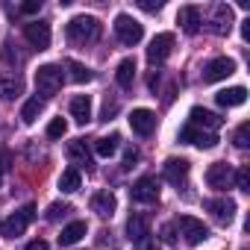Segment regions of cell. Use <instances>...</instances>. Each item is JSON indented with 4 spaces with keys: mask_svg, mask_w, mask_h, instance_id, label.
<instances>
[{
    "mask_svg": "<svg viewBox=\"0 0 250 250\" xmlns=\"http://www.w3.org/2000/svg\"><path fill=\"white\" fill-rule=\"evenodd\" d=\"M100 21L94 18V15H77V18H71L68 21V27H65V36H68V42L71 44H77V47H83V44H91V42H97L100 39Z\"/></svg>",
    "mask_w": 250,
    "mask_h": 250,
    "instance_id": "obj_1",
    "label": "cell"
},
{
    "mask_svg": "<svg viewBox=\"0 0 250 250\" xmlns=\"http://www.w3.org/2000/svg\"><path fill=\"white\" fill-rule=\"evenodd\" d=\"M62 83H65L62 65H42V68L36 71V88H39V94H44V97L59 94V91H62Z\"/></svg>",
    "mask_w": 250,
    "mask_h": 250,
    "instance_id": "obj_2",
    "label": "cell"
},
{
    "mask_svg": "<svg viewBox=\"0 0 250 250\" xmlns=\"http://www.w3.org/2000/svg\"><path fill=\"white\" fill-rule=\"evenodd\" d=\"M33 218H36V206H33V203L21 206L15 215H9L3 224H0V235H3V238H18V235H24V229L33 224Z\"/></svg>",
    "mask_w": 250,
    "mask_h": 250,
    "instance_id": "obj_3",
    "label": "cell"
},
{
    "mask_svg": "<svg viewBox=\"0 0 250 250\" xmlns=\"http://www.w3.org/2000/svg\"><path fill=\"white\" fill-rule=\"evenodd\" d=\"M115 36H118V42H121V44L133 47V44H139V42H142V36H145V27H142V24H139L133 15L121 12V15L115 18Z\"/></svg>",
    "mask_w": 250,
    "mask_h": 250,
    "instance_id": "obj_4",
    "label": "cell"
},
{
    "mask_svg": "<svg viewBox=\"0 0 250 250\" xmlns=\"http://www.w3.org/2000/svg\"><path fill=\"white\" fill-rule=\"evenodd\" d=\"M174 227L180 229V235H183L188 244H200V241L209 238V227H206L200 218H194V215H180Z\"/></svg>",
    "mask_w": 250,
    "mask_h": 250,
    "instance_id": "obj_5",
    "label": "cell"
},
{
    "mask_svg": "<svg viewBox=\"0 0 250 250\" xmlns=\"http://www.w3.org/2000/svg\"><path fill=\"white\" fill-rule=\"evenodd\" d=\"M130 197H133L136 203H156V200H159V183H156V177H153V174L139 177V180L133 183V188H130Z\"/></svg>",
    "mask_w": 250,
    "mask_h": 250,
    "instance_id": "obj_6",
    "label": "cell"
},
{
    "mask_svg": "<svg viewBox=\"0 0 250 250\" xmlns=\"http://www.w3.org/2000/svg\"><path fill=\"white\" fill-rule=\"evenodd\" d=\"M232 180H235V174H232V168H229L227 162H215V165L206 168V186H209V188L227 191V188L232 186Z\"/></svg>",
    "mask_w": 250,
    "mask_h": 250,
    "instance_id": "obj_7",
    "label": "cell"
},
{
    "mask_svg": "<svg viewBox=\"0 0 250 250\" xmlns=\"http://www.w3.org/2000/svg\"><path fill=\"white\" fill-rule=\"evenodd\" d=\"M188 124L197 127V130H206V133H218L224 127V118L215 115V112H209V109H203V106H194L191 115H188Z\"/></svg>",
    "mask_w": 250,
    "mask_h": 250,
    "instance_id": "obj_8",
    "label": "cell"
},
{
    "mask_svg": "<svg viewBox=\"0 0 250 250\" xmlns=\"http://www.w3.org/2000/svg\"><path fill=\"white\" fill-rule=\"evenodd\" d=\"M180 142L194 145L200 150H209V147L218 145V133H206V130H197V127H191V124H186V127L180 130Z\"/></svg>",
    "mask_w": 250,
    "mask_h": 250,
    "instance_id": "obj_9",
    "label": "cell"
},
{
    "mask_svg": "<svg viewBox=\"0 0 250 250\" xmlns=\"http://www.w3.org/2000/svg\"><path fill=\"white\" fill-rule=\"evenodd\" d=\"M24 39L36 50H47L50 47V24L47 21H30V24H24Z\"/></svg>",
    "mask_w": 250,
    "mask_h": 250,
    "instance_id": "obj_10",
    "label": "cell"
},
{
    "mask_svg": "<svg viewBox=\"0 0 250 250\" xmlns=\"http://www.w3.org/2000/svg\"><path fill=\"white\" fill-rule=\"evenodd\" d=\"M171 53H174V33H159V36H153V42H150V47H147V62L159 65V62H165Z\"/></svg>",
    "mask_w": 250,
    "mask_h": 250,
    "instance_id": "obj_11",
    "label": "cell"
},
{
    "mask_svg": "<svg viewBox=\"0 0 250 250\" xmlns=\"http://www.w3.org/2000/svg\"><path fill=\"white\" fill-rule=\"evenodd\" d=\"M229 74H235V62L229 56H218L212 62H206L203 68V83H218V80H227Z\"/></svg>",
    "mask_w": 250,
    "mask_h": 250,
    "instance_id": "obj_12",
    "label": "cell"
},
{
    "mask_svg": "<svg viewBox=\"0 0 250 250\" xmlns=\"http://www.w3.org/2000/svg\"><path fill=\"white\" fill-rule=\"evenodd\" d=\"M209 30L215 36H227L232 30V6L227 3H215L212 6V18H209Z\"/></svg>",
    "mask_w": 250,
    "mask_h": 250,
    "instance_id": "obj_13",
    "label": "cell"
},
{
    "mask_svg": "<svg viewBox=\"0 0 250 250\" xmlns=\"http://www.w3.org/2000/svg\"><path fill=\"white\" fill-rule=\"evenodd\" d=\"M150 235V215L147 212H133L127 218V238L130 241H142Z\"/></svg>",
    "mask_w": 250,
    "mask_h": 250,
    "instance_id": "obj_14",
    "label": "cell"
},
{
    "mask_svg": "<svg viewBox=\"0 0 250 250\" xmlns=\"http://www.w3.org/2000/svg\"><path fill=\"white\" fill-rule=\"evenodd\" d=\"M130 127H133L136 136H150V133L156 130V115H153L150 109H133Z\"/></svg>",
    "mask_w": 250,
    "mask_h": 250,
    "instance_id": "obj_15",
    "label": "cell"
},
{
    "mask_svg": "<svg viewBox=\"0 0 250 250\" xmlns=\"http://www.w3.org/2000/svg\"><path fill=\"white\" fill-rule=\"evenodd\" d=\"M206 209L212 212V218H215L218 224H229V221L235 218V200H232V197H215V200L206 203Z\"/></svg>",
    "mask_w": 250,
    "mask_h": 250,
    "instance_id": "obj_16",
    "label": "cell"
},
{
    "mask_svg": "<svg viewBox=\"0 0 250 250\" xmlns=\"http://www.w3.org/2000/svg\"><path fill=\"white\" fill-rule=\"evenodd\" d=\"M88 206H91V212H97L100 218H112L115 209H118V200H115L112 191H97V194H91Z\"/></svg>",
    "mask_w": 250,
    "mask_h": 250,
    "instance_id": "obj_17",
    "label": "cell"
},
{
    "mask_svg": "<svg viewBox=\"0 0 250 250\" xmlns=\"http://www.w3.org/2000/svg\"><path fill=\"white\" fill-rule=\"evenodd\" d=\"M177 24L183 27V33L194 36V33L200 30V24H203V18H200V9H197V6H183V9L177 12Z\"/></svg>",
    "mask_w": 250,
    "mask_h": 250,
    "instance_id": "obj_18",
    "label": "cell"
},
{
    "mask_svg": "<svg viewBox=\"0 0 250 250\" xmlns=\"http://www.w3.org/2000/svg\"><path fill=\"white\" fill-rule=\"evenodd\" d=\"M68 159L74 162L77 171H80V168L91 171V153H88V147H85V139H77V142L68 145Z\"/></svg>",
    "mask_w": 250,
    "mask_h": 250,
    "instance_id": "obj_19",
    "label": "cell"
},
{
    "mask_svg": "<svg viewBox=\"0 0 250 250\" xmlns=\"http://www.w3.org/2000/svg\"><path fill=\"white\" fill-rule=\"evenodd\" d=\"M186 177H188V159H168L165 162V180L171 183V186H183L186 183Z\"/></svg>",
    "mask_w": 250,
    "mask_h": 250,
    "instance_id": "obj_20",
    "label": "cell"
},
{
    "mask_svg": "<svg viewBox=\"0 0 250 250\" xmlns=\"http://www.w3.org/2000/svg\"><path fill=\"white\" fill-rule=\"evenodd\" d=\"M115 83H118L121 88H133V83H136V59H133V56H127V59L118 62V68H115Z\"/></svg>",
    "mask_w": 250,
    "mask_h": 250,
    "instance_id": "obj_21",
    "label": "cell"
},
{
    "mask_svg": "<svg viewBox=\"0 0 250 250\" xmlns=\"http://www.w3.org/2000/svg\"><path fill=\"white\" fill-rule=\"evenodd\" d=\"M71 118L77 121V124H85L91 121V97L88 94H77L74 100H71Z\"/></svg>",
    "mask_w": 250,
    "mask_h": 250,
    "instance_id": "obj_22",
    "label": "cell"
},
{
    "mask_svg": "<svg viewBox=\"0 0 250 250\" xmlns=\"http://www.w3.org/2000/svg\"><path fill=\"white\" fill-rule=\"evenodd\" d=\"M215 100H218V106H241L244 100H247V88L244 85H232V88H221L218 94H215Z\"/></svg>",
    "mask_w": 250,
    "mask_h": 250,
    "instance_id": "obj_23",
    "label": "cell"
},
{
    "mask_svg": "<svg viewBox=\"0 0 250 250\" xmlns=\"http://www.w3.org/2000/svg\"><path fill=\"white\" fill-rule=\"evenodd\" d=\"M21 91H24V80L18 74H0V94H3L6 100L21 97Z\"/></svg>",
    "mask_w": 250,
    "mask_h": 250,
    "instance_id": "obj_24",
    "label": "cell"
},
{
    "mask_svg": "<svg viewBox=\"0 0 250 250\" xmlns=\"http://www.w3.org/2000/svg\"><path fill=\"white\" fill-rule=\"evenodd\" d=\"M85 232H88V224H85V221H71V224L62 229V235H59V244H62V247H71V244H77V241H80Z\"/></svg>",
    "mask_w": 250,
    "mask_h": 250,
    "instance_id": "obj_25",
    "label": "cell"
},
{
    "mask_svg": "<svg viewBox=\"0 0 250 250\" xmlns=\"http://www.w3.org/2000/svg\"><path fill=\"white\" fill-rule=\"evenodd\" d=\"M80 186H83V174H80L77 168H68V171H62V177H59V188H62L65 194H74V191H80Z\"/></svg>",
    "mask_w": 250,
    "mask_h": 250,
    "instance_id": "obj_26",
    "label": "cell"
},
{
    "mask_svg": "<svg viewBox=\"0 0 250 250\" xmlns=\"http://www.w3.org/2000/svg\"><path fill=\"white\" fill-rule=\"evenodd\" d=\"M118 142H121V136H103V139H94V153L97 156H103V159H109L115 150H118Z\"/></svg>",
    "mask_w": 250,
    "mask_h": 250,
    "instance_id": "obj_27",
    "label": "cell"
},
{
    "mask_svg": "<svg viewBox=\"0 0 250 250\" xmlns=\"http://www.w3.org/2000/svg\"><path fill=\"white\" fill-rule=\"evenodd\" d=\"M42 109H44V100L42 97H30L24 103V109H21V121L24 124H36V118L42 115Z\"/></svg>",
    "mask_w": 250,
    "mask_h": 250,
    "instance_id": "obj_28",
    "label": "cell"
},
{
    "mask_svg": "<svg viewBox=\"0 0 250 250\" xmlns=\"http://www.w3.org/2000/svg\"><path fill=\"white\" fill-rule=\"evenodd\" d=\"M65 68H68V77H71L74 83H91V77H94L91 68H85L83 62H74V59L65 62Z\"/></svg>",
    "mask_w": 250,
    "mask_h": 250,
    "instance_id": "obj_29",
    "label": "cell"
},
{
    "mask_svg": "<svg viewBox=\"0 0 250 250\" xmlns=\"http://www.w3.org/2000/svg\"><path fill=\"white\" fill-rule=\"evenodd\" d=\"M71 212H74V206H71V203H62V200H56V203H50V206H47V221L68 218Z\"/></svg>",
    "mask_w": 250,
    "mask_h": 250,
    "instance_id": "obj_30",
    "label": "cell"
},
{
    "mask_svg": "<svg viewBox=\"0 0 250 250\" xmlns=\"http://www.w3.org/2000/svg\"><path fill=\"white\" fill-rule=\"evenodd\" d=\"M65 133H68V121L65 118H53L47 124V139H62Z\"/></svg>",
    "mask_w": 250,
    "mask_h": 250,
    "instance_id": "obj_31",
    "label": "cell"
},
{
    "mask_svg": "<svg viewBox=\"0 0 250 250\" xmlns=\"http://www.w3.org/2000/svg\"><path fill=\"white\" fill-rule=\"evenodd\" d=\"M232 142H235V147H241V150H244V147L250 145V124H247V121H244V124H241V127L235 130V136H232Z\"/></svg>",
    "mask_w": 250,
    "mask_h": 250,
    "instance_id": "obj_32",
    "label": "cell"
},
{
    "mask_svg": "<svg viewBox=\"0 0 250 250\" xmlns=\"http://www.w3.org/2000/svg\"><path fill=\"white\" fill-rule=\"evenodd\" d=\"M0 56H3V62H6V65H21V53H18V50H12V44H9V42L3 44Z\"/></svg>",
    "mask_w": 250,
    "mask_h": 250,
    "instance_id": "obj_33",
    "label": "cell"
},
{
    "mask_svg": "<svg viewBox=\"0 0 250 250\" xmlns=\"http://www.w3.org/2000/svg\"><path fill=\"white\" fill-rule=\"evenodd\" d=\"M235 186H238L241 191H250V168H238V174H235Z\"/></svg>",
    "mask_w": 250,
    "mask_h": 250,
    "instance_id": "obj_34",
    "label": "cell"
},
{
    "mask_svg": "<svg viewBox=\"0 0 250 250\" xmlns=\"http://www.w3.org/2000/svg\"><path fill=\"white\" fill-rule=\"evenodd\" d=\"M12 168V150L9 147H0V174H6Z\"/></svg>",
    "mask_w": 250,
    "mask_h": 250,
    "instance_id": "obj_35",
    "label": "cell"
},
{
    "mask_svg": "<svg viewBox=\"0 0 250 250\" xmlns=\"http://www.w3.org/2000/svg\"><path fill=\"white\" fill-rule=\"evenodd\" d=\"M139 9H145V12H159V9H162V0H139Z\"/></svg>",
    "mask_w": 250,
    "mask_h": 250,
    "instance_id": "obj_36",
    "label": "cell"
},
{
    "mask_svg": "<svg viewBox=\"0 0 250 250\" xmlns=\"http://www.w3.org/2000/svg\"><path fill=\"white\" fill-rule=\"evenodd\" d=\"M42 9V0H27V3H21V12L24 15H36Z\"/></svg>",
    "mask_w": 250,
    "mask_h": 250,
    "instance_id": "obj_37",
    "label": "cell"
},
{
    "mask_svg": "<svg viewBox=\"0 0 250 250\" xmlns=\"http://www.w3.org/2000/svg\"><path fill=\"white\" fill-rule=\"evenodd\" d=\"M139 162V150L136 147H127V153H124V168H133Z\"/></svg>",
    "mask_w": 250,
    "mask_h": 250,
    "instance_id": "obj_38",
    "label": "cell"
},
{
    "mask_svg": "<svg viewBox=\"0 0 250 250\" xmlns=\"http://www.w3.org/2000/svg\"><path fill=\"white\" fill-rule=\"evenodd\" d=\"M136 250H159V244L147 235V238H142V241H136Z\"/></svg>",
    "mask_w": 250,
    "mask_h": 250,
    "instance_id": "obj_39",
    "label": "cell"
},
{
    "mask_svg": "<svg viewBox=\"0 0 250 250\" xmlns=\"http://www.w3.org/2000/svg\"><path fill=\"white\" fill-rule=\"evenodd\" d=\"M162 241H168V244L177 241V235H174V224H165V227H162Z\"/></svg>",
    "mask_w": 250,
    "mask_h": 250,
    "instance_id": "obj_40",
    "label": "cell"
},
{
    "mask_svg": "<svg viewBox=\"0 0 250 250\" xmlns=\"http://www.w3.org/2000/svg\"><path fill=\"white\" fill-rule=\"evenodd\" d=\"M24 250H50V244H47V241H42V238H36V241H30Z\"/></svg>",
    "mask_w": 250,
    "mask_h": 250,
    "instance_id": "obj_41",
    "label": "cell"
},
{
    "mask_svg": "<svg viewBox=\"0 0 250 250\" xmlns=\"http://www.w3.org/2000/svg\"><path fill=\"white\" fill-rule=\"evenodd\" d=\"M241 36H244V42H250V18L241 24Z\"/></svg>",
    "mask_w": 250,
    "mask_h": 250,
    "instance_id": "obj_42",
    "label": "cell"
}]
</instances>
